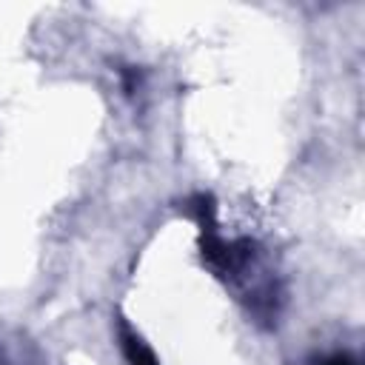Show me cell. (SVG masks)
Listing matches in <instances>:
<instances>
[{
  "label": "cell",
  "mask_w": 365,
  "mask_h": 365,
  "mask_svg": "<svg viewBox=\"0 0 365 365\" xmlns=\"http://www.w3.org/2000/svg\"><path fill=\"white\" fill-rule=\"evenodd\" d=\"M319 365H356L348 354H334V356H328V359H322Z\"/></svg>",
  "instance_id": "obj_2"
},
{
  "label": "cell",
  "mask_w": 365,
  "mask_h": 365,
  "mask_svg": "<svg viewBox=\"0 0 365 365\" xmlns=\"http://www.w3.org/2000/svg\"><path fill=\"white\" fill-rule=\"evenodd\" d=\"M120 345H123V354H125V359H128L131 365H157L154 354H151V351L143 345V339H137L128 328L120 331Z\"/></svg>",
  "instance_id": "obj_1"
}]
</instances>
